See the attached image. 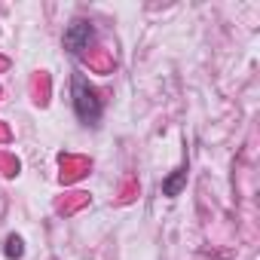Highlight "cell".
Here are the masks:
<instances>
[{
  "label": "cell",
  "instance_id": "4",
  "mask_svg": "<svg viewBox=\"0 0 260 260\" xmlns=\"http://www.w3.org/2000/svg\"><path fill=\"white\" fill-rule=\"evenodd\" d=\"M4 251H7V257H10V260L22 257V254H25V248H22V239H19V236H10V239H7V248H4Z\"/></svg>",
  "mask_w": 260,
  "mask_h": 260
},
{
  "label": "cell",
  "instance_id": "2",
  "mask_svg": "<svg viewBox=\"0 0 260 260\" xmlns=\"http://www.w3.org/2000/svg\"><path fill=\"white\" fill-rule=\"evenodd\" d=\"M92 40H95V28H92V22H86V19H74V22L68 25V31H64V49H68L71 55H83V52L92 46Z\"/></svg>",
  "mask_w": 260,
  "mask_h": 260
},
{
  "label": "cell",
  "instance_id": "1",
  "mask_svg": "<svg viewBox=\"0 0 260 260\" xmlns=\"http://www.w3.org/2000/svg\"><path fill=\"white\" fill-rule=\"evenodd\" d=\"M71 101H74V113L83 125H98L101 116H104V98L101 92L83 77V74H74L71 77Z\"/></svg>",
  "mask_w": 260,
  "mask_h": 260
},
{
  "label": "cell",
  "instance_id": "3",
  "mask_svg": "<svg viewBox=\"0 0 260 260\" xmlns=\"http://www.w3.org/2000/svg\"><path fill=\"white\" fill-rule=\"evenodd\" d=\"M187 187V166H181L178 172H172L166 181H162V196H169V199H175V196H181V190Z\"/></svg>",
  "mask_w": 260,
  "mask_h": 260
}]
</instances>
